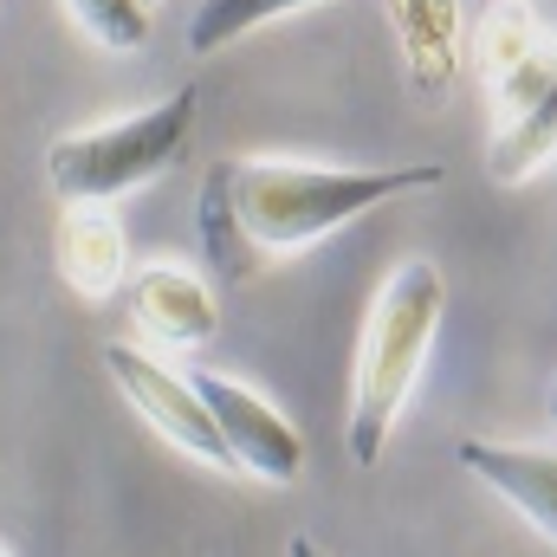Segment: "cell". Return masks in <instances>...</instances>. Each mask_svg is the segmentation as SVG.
Masks as SVG:
<instances>
[{
    "instance_id": "13",
    "label": "cell",
    "mask_w": 557,
    "mask_h": 557,
    "mask_svg": "<svg viewBox=\"0 0 557 557\" xmlns=\"http://www.w3.org/2000/svg\"><path fill=\"white\" fill-rule=\"evenodd\" d=\"M72 13V26L98 46V52H143L156 33V7L149 0H59Z\"/></svg>"
},
{
    "instance_id": "11",
    "label": "cell",
    "mask_w": 557,
    "mask_h": 557,
    "mask_svg": "<svg viewBox=\"0 0 557 557\" xmlns=\"http://www.w3.org/2000/svg\"><path fill=\"white\" fill-rule=\"evenodd\" d=\"M383 7L403 26V52H409L416 85L441 91L454 78V65H460V39H454L460 13H454V0H383Z\"/></svg>"
},
{
    "instance_id": "4",
    "label": "cell",
    "mask_w": 557,
    "mask_h": 557,
    "mask_svg": "<svg viewBox=\"0 0 557 557\" xmlns=\"http://www.w3.org/2000/svg\"><path fill=\"white\" fill-rule=\"evenodd\" d=\"M104 370H111L117 396L137 409V421L162 447L188 454L195 467L234 473L227 441H221V428H214V416H208V403H201V389H195L188 370L162 363V350H149V344H104Z\"/></svg>"
},
{
    "instance_id": "6",
    "label": "cell",
    "mask_w": 557,
    "mask_h": 557,
    "mask_svg": "<svg viewBox=\"0 0 557 557\" xmlns=\"http://www.w3.org/2000/svg\"><path fill=\"white\" fill-rule=\"evenodd\" d=\"M117 298L131 311V331L162 357H195L221 331V285L195 267H175V260L131 267Z\"/></svg>"
},
{
    "instance_id": "9",
    "label": "cell",
    "mask_w": 557,
    "mask_h": 557,
    "mask_svg": "<svg viewBox=\"0 0 557 557\" xmlns=\"http://www.w3.org/2000/svg\"><path fill=\"white\" fill-rule=\"evenodd\" d=\"M52 260H59V278L85 305L117 298L124 278H131V240H124L117 201H65L59 234H52Z\"/></svg>"
},
{
    "instance_id": "17",
    "label": "cell",
    "mask_w": 557,
    "mask_h": 557,
    "mask_svg": "<svg viewBox=\"0 0 557 557\" xmlns=\"http://www.w3.org/2000/svg\"><path fill=\"white\" fill-rule=\"evenodd\" d=\"M149 7H162V0H149Z\"/></svg>"
},
{
    "instance_id": "3",
    "label": "cell",
    "mask_w": 557,
    "mask_h": 557,
    "mask_svg": "<svg viewBox=\"0 0 557 557\" xmlns=\"http://www.w3.org/2000/svg\"><path fill=\"white\" fill-rule=\"evenodd\" d=\"M195 137V91L175 85L169 98L98 117L85 131H65L46 149V182L59 201H124L149 182H162Z\"/></svg>"
},
{
    "instance_id": "2",
    "label": "cell",
    "mask_w": 557,
    "mask_h": 557,
    "mask_svg": "<svg viewBox=\"0 0 557 557\" xmlns=\"http://www.w3.org/2000/svg\"><path fill=\"white\" fill-rule=\"evenodd\" d=\"M441 324H447V273L428 253H409L376 278L363 305V331H357L350 416H344V447L357 467H376L389 434L403 428L428 376V357L441 344Z\"/></svg>"
},
{
    "instance_id": "15",
    "label": "cell",
    "mask_w": 557,
    "mask_h": 557,
    "mask_svg": "<svg viewBox=\"0 0 557 557\" xmlns=\"http://www.w3.org/2000/svg\"><path fill=\"white\" fill-rule=\"evenodd\" d=\"M545 421H552V434H557V376H552V389H545Z\"/></svg>"
},
{
    "instance_id": "12",
    "label": "cell",
    "mask_w": 557,
    "mask_h": 557,
    "mask_svg": "<svg viewBox=\"0 0 557 557\" xmlns=\"http://www.w3.org/2000/svg\"><path fill=\"white\" fill-rule=\"evenodd\" d=\"M311 7H344V0H195L188 13V52L195 59H214L253 33H267L292 13H311Z\"/></svg>"
},
{
    "instance_id": "16",
    "label": "cell",
    "mask_w": 557,
    "mask_h": 557,
    "mask_svg": "<svg viewBox=\"0 0 557 557\" xmlns=\"http://www.w3.org/2000/svg\"><path fill=\"white\" fill-rule=\"evenodd\" d=\"M0 557H13V552H7V545H0Z\"/></svg>"
},
{
    "instance_id": "5",
    "label": "cell",
    "mask_w": 557,
    "mask_h": 557,
    "mask_svg": "<svg viewBox=\"0 0 557 557\" xmlns=\"http://www.w3.org/2000/svg\"><path fill=\"white\" fill-rule=\"evenodd\" d=\"M188 376H195L208 416H214V428H221L227 460H234L240 480L273 486V493H285V486L305 480L311 447H305L298 421L285 416L267 389H253V383H240V376H227V370H188Z\"/></svg>"
},
{
    "instance_id": "1",
    "label": "cell",
    "mask_w": 557,
    "mask_h": 557,
    "mask_svg": "<svg viewBox=\"0 0 557 557\" xmlns=\"http://www.w3.org/2000/svg\"><path fill=\"white\" fill-rule=\"evenodd\" d=\"M441 162H311V156H227L195 188L201 267L221 292L273 273L285 260L324 247L363 214L441 188Z\"/></svg>"
},
{
    "instance_id": "14",
    "label": "cell",
    "mask_w": 557,
    "mask_h": 557,
    "mask_svg": "<svg viewBox=\"0 0 557 557\" xmlns=\"http://www.w3.org/2000/svg\"><path fill=\"white\" fill-rule=\"evenodd\" d=\"M285 557H331V552H324L311 532H292V539H285Z\"/></svg>"
},
{
    "instance_id": "8",
    "label": "cell",
    "mask_w": 557,
    "mask_h": 557,
    "mask_svg": "<svg viewBox=\"0 0 557 557\" xmlns=\"http://www.w3.org/2000/svg\"><path fill=\"white\" fill-rule=\"evenodd\" d=\"M454 467L473 473L493 499H506V512H519L557 552V447L467 434V441H454Z\"/></svg>"
},
{
    "instance_id": "10",
    "label": "cell",
    "mask_w": 557,
    "mask_h": 557,
    "mask_svg": "<svg viewBox=\"0 0 557 557\" xmlns=\"http://www.w3.org/2000/svg\"><path fill=\"white\" fill-rule=\"evenodd\" d=\"M545 169H557V72L512 117H499L493 124V143H486V175L499 188H525Z\"/></svg>"
},
{
    "instance_id": "7",
    "label": "cell",
    "mask_w": 557,
    "mask_h": 557,
    "mask_svg": "<svg viewBox=\"0 0 557 557\" xmlns=\"http://www.w3.org/2000/svg\"><path fill=\"white\" fill-rule=\"evenodd\" d=\"M473 59H480L486 104H493V124H499V117H512V111L557 72V33L539 20L532 0H493V7L480 13Z\"/></svg>"
}]
</instances>
